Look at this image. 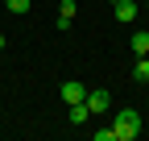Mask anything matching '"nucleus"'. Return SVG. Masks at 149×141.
Returning <instances> with one entry per match:
<instances>
[{
    "mask_svg": "<svg viewBox=\"0 0 149 141\" xmlns=\"http://www.w3.org/2000/svg\"><path fill=\"white\" fill-rule=\"evenodd\" d=\"M133 79H137V83H149V54H137V66H133Z\"/></svg>",
    "mask_w": 149,
    "mask_h": 141,
    "instance_id": "7",
    "label": "nucleus"
},
{
    "mask_svg": "<svg viewBox=\"0 0 149 141\" xmlns=\"http://www.w3.org/2000/svg\"><path fill=\"white\" fill-rule=\"evenodd\" d=\"M95 141H116V129H112V125L108 129H95Z\"/></svg>",
    "mask_w": 149,
    "mask_h": 141,
    "instance_id": "10",
    "label": "nucleus"
},
{
    "mask_svg": "<svg viewBox=\"0 0 149 141\" xmlns=\"http://www.w3.org/2000/svg\"><path fill=\"white\" fill-rule=\"evenodd\" d=\"M58 96H62L66 104H79V100H87V87H83L79 79H66V83L58 87Z\"/></svg>",
    "mask_w": 149,
    "mask_h": 141,
    "instance_id": "2",
    "label": "nucleus"
},
{
    "mask_svg": "<svg viewBox=\"0 0 149 141\" xmlns=\"http://www.w3.org/2000/svg\"><path fill=\"white\" fill-rule=\"evenodd\" d=\"M66 108H70V125H87V120H91L87 100H79V104H66Z\"/></svg>",
    "mask_w": 149,
    "mask_h": 141,
    "instance_id": "5",
    "label": "nucleus"
},
{
    "mask_svg": "<svg viewBox=\"0 0 149 141\" xmlns=\"http://www.w3.org/2000/svg\"><path fill=\"white\" fill-rule=\"evenodd\" d=\"M133 54H149V33H145V29L133 33Z\"/></svg>",
    "mask_w": 149,
    "mask_h": 141,
    "instance_id": "8",
    "label": "nucleus"
},
{
    "mask_svg": "<svg viewBox=\"0 0 149 141\" xmlns=\"http://www.w3.org/2000/svg\"><path fill=\"white\" fill-rule=\"evenodd\" d=\"M112 129H116V141H133L141 133V112L137 108H120L112 116Z\"/></svg>",
    "mask_w": 149,
    "mask_h": 141,
    "instance_id": "1",
    "label": "nucleus"
},
{
    "mask_svg": "<svg viewBox=\"0 0 149 141\" xmlns=\"http://www.w3.org/2000/svg\"><path fill=\"white\" fill-rule=\"evenodd\" d=\"M137 13H141V8H137V0H116V21H120V25H133V21H137Z\"/></svg>",
    "mask_w": 149,
    "mask_h": 141,
    "instance_id": "3",
    "label": "nucleus"
},
{
    "mask_svg": "<svg viewBox=\"0 0 149 141\" xmlns=\"http://www.w3.org/2000/svg\"><path fill=\"white\" fill-rule=\"evenodd\" d=\"M112 4H116V0H112Z\"/></svg>",
    "mask_w": 149,
    "mask_h": 141,
    "instance_id": "12",
    "label": "nucleus"
},
{
    "mask_svg": "<svg viewBox=\"0 0 149 141\" xmlns=\"http://www.w3.org/2000/svg\"><path fill=\"white\" fill-rule=\"evenodd\" d=\"M108 104H112L108 91H87V108H91V116H104V112H108Z\"/></svg>",
    "mask_w": 149,
    "mask_h": 141,
    "instance_id": "4",
    "label": "nucleus"
},
{
    "mask_svg": "<svg viewBox=\"0 0 149 141\" xmlns=\"http://www.w3.org/2000/svg\"><path fill=\"white\" fill-rule=\"evenodd\" d=\"M74 13H79V8H74V0H62V4H58V29H70Z\"/></svg>",
    "mask_w": 149,
    "mask_h": 141,
    "instance_id": "6",
    "label": "nucleus"
},
{
    "mask_svg": "<svg viewBox=\"0 0 149 141\" xmlns=\"http://www.w3.org/2000/svg\"><path fill=\"white\" fill-rule=\"evenodd\" d=\"M33 8V0H8V13H17V17H25Z\"/></svg>",
    "mask_w": 149,
    "mask_h": 141,
    "instance_id": "9",
    "label": "nucleus"
},
{
    "mask_svg": "<svg viewBox=\"0 0 149 141\" xmlns=\"http://www.w3.org/2000/svg\"><path fill=\"white\" fill-rule=\"evenodd\" d=\"M0 50H4V33H0Z\"/></svg>",
    "mask_w": 149,
    "mask_h": 141,
    "instance_id": "11",
    "label": "nucleus"
}]
</instances>
